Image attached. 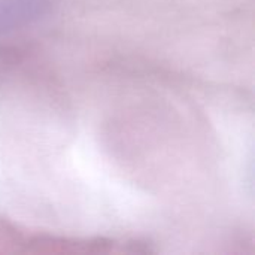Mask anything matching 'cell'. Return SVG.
I'll list each match as a JSON object with an SVG mask.
<instances>
[{"mask_svg": "<svg viewBox=\"0 0 255 255\" xmlns=\"http://www.w3.org/2000/svg\"><path fill=\"white\" fill-rule=\"evenodd\" d=\"M49 9V0H0V34L42 19Z\"/></svg>", "mask_w": 255, "mask_h": 255, "instance_id": "7a4b0ae2", "label": "cell"}, {"mask_svg": "<svg viewBox=\"0 0 255 255\" xmlns=\"http://www.w3.org/2000/svg\"><path fill=\"white\" fill-rule=\"evenodd\" d=\"M27 236L6 217L0 215V255L22 254Z\"/></svg>", "mask_w": 255, "mask_h": 255, "instance_id": "3957f363", "label": "cell"}, {"mask_svg": "<svg viewBox=\"0 0 255 255\" xmlns=\"http://www.w3.org/2000/svg\"><path fill=\"white\" fill-rule=\"evenodd\" d=\"M149 254L154 250L140 241L109 238H67L39 233L27 236L22 254Z\"/></svg>", "mask_w": 255, "mask_h": 255, "instance_id": "6da1fadb", "label": "cell"}]
</instances>
